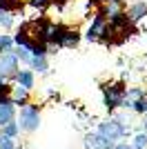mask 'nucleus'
<instances>
[{"instance_id": "nucleus-1", "label": "nucleus", "mask_w": 147, "mask_h": 149, "mask_svg": "<svg viewBox=\"0 0 147 149\" xmlns=\"http://www.w3.org/2000/svg\"><path fill=\"white\" fill-rule=\"evenodd\" d=\"M16 123H18L22 134H34V131H38V127H40V107L34 105V102L20 107L18 116H16Z\"/></svg>"}, {"instance_id": "nucleus-2", "label": "nucleus", "mask_w": 147, "mask_h": 149, "mask_svg": "<svg viewBox=\"0 0 147 149\" xmlns=\"http://www.w3.org/2000/svg\"><path fill=\"white\" fill-rule=\"evenodd\" d=\"M125 93H127V87H123L120 82L103 85V102H105V107H107L109 111L123 107L125 105Z\"/></svg>"}, {"instance_id": "nucleus-3", "label": "nucleus", "mask_w": 147, "mask_h": 149, "mask_svg": "<svg viewBox=\"0 0 147 149\" xmlns=\"http://www.w3.org/2000/svg\"><path fill=\"white\" fill-rule=\"evenodd\" d=\"M98 134L105 138H109V140H120V138L127 136L129 127H125V123H123L120 118H109V120H103V123H98Z\"/></svg>"}, {"instance_id": "nucleus-4", "label": "nucleus", "mask_w": 147, "mask_h": 149, "mask_svg": "<svg viewBox=\"0 0 147 149\" xmlns=\"http://www.w3.org/2000/svg\"><path fill=\"white\" fill-rule=\"evenodd\" d=\"M18 71H20V60L16 58L13 51L0 54V76H5L7 80H9V78H16Z\"/></svg>"}, {"instance_id": "nucleus-5", "label": "nucleus", "mask_w": 147, "mask_h": 149, "mask_svg": "<svg viewBox=\"0 0 147 149\" xmlns=\"http://www.w3.org/2000/svg\"><path fill=\"white\" fill-rule=\"evenodd\" d=\"M83 145H85V149H114V147H116L114 140L100 136L98 131H89V134H85Z\"/></svg>"}, {"instance_id": "nucleus-6", "label": "nucleus", "mask_w": 147, "mask_h": 149, "mask_svg": "<svg viewBox=\"0 0 147 149\" xmlns=\"http://www.w3.org/2000/svg\"><path fill=\"white\" fill-rule=\"evenodd\" d=\"M105 27H107V20H105L103 13H96L92 20V25H89V29H87L85 38L92 42V40H103V33H105Z\"/></svg>"}, {"instance_id": "nucleus-7", "label": "nucleus", "mask_w": 147, "mask_h": 149, "mask_svg": "<svg viewBox=\"0 0 147 149\" xmlns=\"http://www.w3.org/2000/svg\"><path fill=\"white\" fill-rule=\"evenodd\" d=\"M16 116H18V111H16V105L11 102V98H7L0 102V127H5V125L13 123L16 120Z\"/></svg>"}, {"instance_id": "nucleus-8", "label": "nucleus", "mask_w": 147, "mask_h": 149, "mask_svg": "<svg viewBox=\"0 0 147 149\" xmlns=\"http://www.w3.org/2000/svg\"><path fill=\"white\" fill-rule=\"evenodd\" d=\"M125 13H127V18L132 20V22H138V20L147 18V2H145V0L132 2V5L125 9Z\"/></svg>"}, {"instance_id": "nucleus-9", "label": "nucleus", "mask_w": 147, "mask_h": 149, "mask_svg": "<svg viewBox=\"0 0 147 149\" xmlns=\"http://www.w3.org/2000/svg\"><path fill=\"white\" fill-rule=\"evenodd\" d=\"M16 82H18L20 87L24 89H34V85H36V74H34V69H20L18 74H16Z\"/></svg>"}, {"instance_id": "nucleus-10", "label": "nucleus", "mask_w": 147, "mask_h": 149, "mask_svg": "<svg viewBox=\"0 0 147 149\" xmlns=\"http://www.w3.org/2000/svg\"><path fill=\"white\" fill-rule=\"evenodd\" d=\"M11 102L16 107H24V105H29L31 100H29V89H24L20 87V85H16V87L11 89Z\"/></svg>"}, {"instance_id": "nucleus-11", "label": "nucleus", "mask_w": 147, "mask_h": 149, "mask_svg": "<svg viewBox=\"0 0 147 149\" xmlns=\"http://www.w3.org/2000/svg\"><path fill=\"white\" fill-rule=\"evenodd\" d=\"M31 69H34V74H47L49 71V60H47V54L43 56H31Z\"/></svg>"}, {"instance_id": "nucleus-12", "label": "nucleus", "mask_w": 147, "mask_h": 149, "mask_svg": "<svg viewBox=\"0 0 147 149\" xmlns=\"http://www.w3.org/2000/svg\"><path fill=\"white\" fill-rule=\"evenodd\" d=\"M143 98H147V93H145V89H143V87H127L125 100H129V102L134 105V102H138V100H143Z\"/></svg>"}, {"instance_id": "nucleus-13", "label": "nucleus", "mask_w": 147, "mask_h": 149, "mask_svg": "<svg viewBox=\"0 0 147 149\" xmlns=\"http://www.w3.org/2000/svg\"><path fill=\"white\" fill-rule=\"evenodd\" d=\"M13 45H16L13 36H9V33H0V54H7V51H11Z\"/></svg>"}, {"instance_id": "nucleus-14", "label": "nucleus", "mask_w": 147, "mask_h": 149, "mask_svg": "<svg viewBox=\"0 0 147 149\" xmlns=\"http://www.w3.org/2000/svg\"><path fill=\"white\" fill-rule=\"evenodd\" d=\"M0 131L5 134V136H9V138H18L20 136V127H18V123L13 120V123H9V125H5V127H0Z\"/></svg>"}, {"instance_id": "nucleus-15", "label": "nucleus", "mask_w": 147, "mask_h": 149, "mask_svg": "<svg viewBox=\"0 0 147 149\" xmlns=\"http://www.w3.org/2000/svg\"><path fill=\"white\" fill-rule=\"evenodd\" d=\"M132 147L134 149H147V134L145 131H138V134L132 138Z\"/></svg>"}, {"instance_id": "nucleus-16", "label": "nucleus", "mask_w": 147, "mask_h": 149, "mask_svg": "<svg viewBox=\"0 0 147 149\" xmlns=\"http://www.w3.org/2000/svg\"><path fill=\"white\" fill-rule=\"evenodd\" d=\"M0 149H22V147H18L16 138H9V136H5V134L0 131Z\"/></svg>"}, {"instance_id": "nucleus-17", "label": "nucleus", "mask_w": 147, "mask_h": 149, "mask_svg": "<svg viewBox=\"0 0 147 149\" xmlns=\"http://www.w3.org/2000/svg\"><path fill=\"white\" fill-rule=\"evenodd\" d=\"M13 54H16V58H18L20 62H27V65L31 62V56H34L29 49H24V47H18V45H16V51H13Z\"/></svg>"}, {"instance_id": "nucleus-18", "label": "nucleus", "mask_w": 147, "mask_h": 149, "mask_svg": "<svg viewBox=\"0 0 147 149\" xmlns=\"http://www.w3.org/2000/svg\"><path fill=\"white\" fill-rule=\"evenodd\" d=\"M11 25H13V13L0 9V27H2V29H9Z\"/></svg>"}, {"instance_id": "nucleus-19", "label": "nucleus", "mask_w": 147, "mask_h": 149, "mask_svg": "<svg viewBox=\"0 0 147 149\" xmlns=\"http://www.w3.org/2000/svg\"><path fill=\"white\" fill-rule=\"evenodd\" d=\"M20 5H22V0H0V9H5V11H16V9H20Z\"/></svg>"}, {"instance_id": "nucleus-20", "label": "nucleus", "mask_w": 147, "mask_h": 149, "mask_svg": "<svg viewBox=\"0 0 147 149\" xmlns=\"http://www.w3.org/2000/svg\"><path fill=\"white\" fill-rule=\"evenodd\" d=\"M132 111L141 113V116H147V98H143V100H138V102H134V105H132Z\"/></svg>"}, {"instance_id": "nucleus-21", "label": "nucleus", "mask_w": 147, "mask_h": 149, "mask_svg": "<svg viewBox=\"0 0 147 149\" xmlns=\"http://www.w3.org/2000/svg\"><path fill=\"white\" fill-rule=\"evenodd\" d=\"M27 5L34 7V9H40V11H45V9L51 5V0H27Z\"/></svg>"}, {"instance_id": "nucleus-22", "label": "nucleus", "mask_w": 147, "mask_h": 149, "mask_svg": "<svg viewBox=\"0 0 147 149\" xmlns=\"http://www.w3.org/2000/svg\"><path fill=\"white\" fill-rule=\"evenodd\" d=\"M11 85H9V82H2V85H0V102H2V100H7V98H11Z\"/></svg>"}, {"instance_id": "nucleus-23", "label": "nucleus", "mask_w": 147, "mask_h": 149, "mask_svg": "<svg viewBox=\"0 0 147 149\" xmlns=\"http://www.w3.org/2000/svg\"><path fill=\"white\" fill-rule=\"evenodd\" d=\"M114 149H134V147H132V143H116Z\"/></svg>"}, {"instance_id": "nucleus-24", "label": "nucleus", "mask_w": 147, "mask_h": 149, "mask_svg": "<svg viewBox=\"0 0 147 149\" xmlns=\"http://www.w3.org/2000/svg\"><path fill=\"white\" fill-rule=\"evenodd\" d=\"M141 131H145V134H147V118L141 123Z\"/></svg>"}]
</instances>
